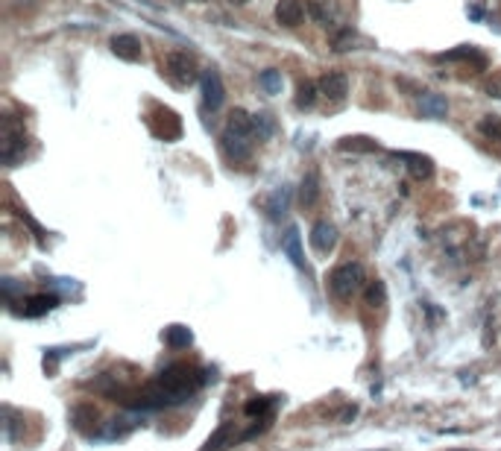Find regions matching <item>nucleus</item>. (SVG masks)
Listing matches in <instances>:
<instances>
[{
	"label": "nucleus",
	"mask_w": 501,
	"mask_h": 451,
	"mask_svg": "<svg viewBox=\"0 0 501 451\" xmlns=\"http://www.w3.org/2000/svg\"><path fill=\"white\" fill-rule=\"evenodd\" d=\"M199 384H203V372L199 370H194V366H188V363H173L171 370H164L159 375V381L138 398V402H129V408L159 410V408H167V405H179V402H185Z\"/></svg>",
	"instance_id": "obj_1"
},
{
	"label": "nucleus",
	"mask_w": 501,
	"mask_h": 451,
	"mask_svg": "<svg viewBox=\"0 0 501 451\" xmlns=\"http://www.w3.org/2000/svg\"><path fill=\"white\" fill-rule=\"evenodd\" d=\"M255 123L253 118L243 112V109H235L229 114L226 121V132H223V153L232 159V161H246L253 156V141H255Z\"/></svg>",
	"instance_id": "obj_2"
},
{
	"label": "nucleus",
	"mask_w": 501,
	"mask_h": 451,
	"mask_svg": "<svg viewBox=\"0 0 501 451\" xmlns=\"http://www.w3.org/2000/svg\"><path fill=\"white\" fill-rule=\"evenodd\" d=\"M363 281H366V273H363V267L358 264V261H346V264H340L338 270L331 273V278H328V288H331V293L338 296V299H352L361 288H363Z\"/></svg>",
	"instance_id": "obj_3"
},
{
	"label": "nucleus",
	"mask_w": 501,
	"mask_h": 451,
	"mask_svg": "<svg viewBox=\"0 0 501 451\" xmlns=\"http://www.w3.org/2000/svg\"><path fill=\"white\" fill-rule=\"evenodd\" d=\"M164 74L176 88H185L196 79V62H194V56L182 53V50H173V53H167Z\"/></svg>",
	"instance_id": "obj_4"
},
{
	"label": "nucleus",
	"mask_w": 501,
	"mask_h": 451,
	"mask_svg": "<svg viewBox=\"0 0 501 451\" xmlns=\"http://www.w3.org/2000/svg\"><path fill=\"white\" fill-rule=\"evenodd\" d=\"M149 129H153L156 138H164V141H179L182 138V121L171 109H159L153 118H149Z\"/></svg>",
	"instance_id": "obj_5"
},
{
	"label": "nucleus",
	"mask_w": 501,
	"mask_h": 451,
	"mask_svg": "<svg viewBox=\"0 0 501 451\" xmlns=\"http://www.w3.org/2000/svg\"><path fill=\"white\" fill-rule=\"evenodd\" d=\"M199 88H203V103L208 112H217L226 100V88H223V79L217 71H206L199 76Z\"/></svg>",
	"instance_id": "obj_6"
},
{
	"label": "nucleus",
	"mask_w": 501,
	"mask_h": 451,
	"mask_svg": "<svg viewBox=\"0 0 501 451\" xmlns=\"http://www.w3.org/2000/svg\"><path fill=\"white\" fill-rule=\"evenodd\" d=\"M340 235H338V226L328 223V220H320L314 229H311V246H314V253H320V255H328L334 246H338Z\"/></svg>",
	"instance_id": "obj_7"
},
{
	"label": "nucleus",
	"mask_w": 501,
	"mask_h": 451,
	"mask_svg": "<svg viewBox=\"0 0 501 451\" xmlns=\"http://www.w3.org/2000/svg\"><path fill=\"white\" fill-rule=\"evenodd\" d=\"M276 21L281 27H299V24L305 21V4H302V0H279Z\"/></svg>",
	"instance_id": "obj_8"
},
{
	"label": "nucleus",
	"mask_w": 501,
	"mask_h": 451,
	"mask_svg": "<svg viewBox=\"0 0 501 451\" xmlns=\"http://www.w3.org/2000/svg\"><path fill=\"white\" fill-rule=\"evenodd\" d=\"M320 91L331 100V103H343L346 94H349V79L346 74H326L320 82Z\"/></svg>",
	"instance_id": "obj_9"
},
{
	"label": "nucleus",
	"mask_w": 501,
	"mask_h": 451,
	"mask_svg": "<svg viewBox=\"0 0 501 451\" xmlns=\"http://www.w3.org/2000/svg\"><path fill=\"white\" fill-rule=\"evenodd\" d=\"M420 112L425 114V118H446L448 114V100L443 94L422 91L420 94Z\"/></svg>",
	"instance_id": "obj_10"
},
{
	"label": "nucleus",
	"mask_w": 501,
	"mask_h": 451,
	"mask_svg": "<svg viewBox=\"0 0 501 451\" xmlns=\"http://www.w3.org/2000/svg\"><path fill=\"white\" fill-rule=\"evenodd\" d=\"M285 255L299 267V270H308V264H305V255H302V241H299V229L296 226H288L285 229Z\"/></svg>",
	"instance_id": "obj_11"
},
{
	"label": "nucleus",
	"mask_w": 501,
	"mask_h": 451,
	"mask_svg": "<svg viewBox=\"0 0 501 451\" xmlns=\"http://www.w3.org/2000/svg\"><path fill=\"white\" fill-rule=\"evenodd\" d=\"M399 156H402L408 173H410L413 179H428V176H434V161H431L428 156H420V153H399Z\"/></svg>",
	"instance_id": "obj_12"
},
{
	"label": "nucleus",
	"mask_w": 501,
	"mask_h": 451,
	"mask_svg": "<svg viewBox=\"0 0 501 451\" xmlns=\"http://www.w3.org/2000/svg\"><path fill=\"white\" fill-rule=\"evenodd\" d=\"M112 53L126 62H135L141 56V41L135 36H114L112 39Z\"/></svg>",
	"instance_id": "obj_13"
},
{
	"label": "nucleus",
	"mask_w": 501,
	"mask_h": 451,
	"mask_svg": "<svg viewBox=\"0 0 501 451\" xmlns=\"http://www.w3.org/2000/svg\"><path fill=\"white\" fill-rule=\"evenodd\" d=\"M59 305V296L53 293H36V296H29V302L24 305V316H41L47 311H53Z\"/></svg>",
	"instance_id": "obj_14"
},
{
	"label": "nucleus",
	"mask_w": 501,
	"mask_h": 451,
	"mask_svg": "<svg viewBox=\"0 0 501 451\" xmlns=\"http://www.w3.org/2000/svg\"><path fill=\"white\" fill-rule=\"evenodd\" d=\"M161 337L171 349H188L194 343V331L188 325H167Z\"/></svg>",
	"instance_id": "obj_15"
},
{
	"label": "nucleus",
	"mask_w": 501,
	"mask_h": 451,
	"mask_svg": "<svg viewBox=\"0 0 501 451\" xmlns=\"http://www.w3.org/2000/svg\"><path fill=\"white\" fill-rule=\"evenodd\" d=\"M338 149H340V153H361V156H366V153H375L378 141L366 138V135H352V138H343L338 144Z\"/></svg>",
	"instance_id": "obj_16"
},
{
	"label": "nucleus",
	"mask_w": 501,
	"mask_h": 451,
	"mask_svg": "<svg viewBox=\"0 0 501 451\" xmlns=\"http://www.w3.org/2000/svg\"><path fill=\"white\" fill-rule=\"evenodd\" d=\"M316 196H320V182H316L314 173H308L302 179V188H299V203H302L305 208H311V206H316Z\"/></svg>",
	"instance_id": "obj_17"
},
{
	"label": "nucleus",
	"mask_w": 501,
	"mask_h": 451,
	"mask_svg": "<svg viewBox=\"0 0 501 451\" xmlns=\"http://www.w3.org/2000/svg\"><path fill=\"white\" fill-rule=\"evenodd\" d=\"M258 86H261L264 94H270V97L279 94V91H281V74L273 71V68H270V71H261V74H258Z\"/></svg>",
	"instance_id": "obj_18"
},
{
	"label": "nucleus",
	"mask_w": 501,
	"mask_h": 451,
	"mask_svg": "<svg viewBox=\"0 0 501 451\" xmlns=\"http://www.w3.org/2000/svg\"><path fill=\"white\" fill-rule=\"evenodd\" d=\"M288 196H290V191H288V188H281V191H276V194H273L270 206H267V214H270L273 220H279V217L288 211Z\"/></svg>",
	"instance_id": "obj_19"
},
{
	"label": "nucleus",
	"mask_w": 501,
	"mask_h": 451,
	"mask_svg": "<svg viewBox=\"0 0 501 451\" xmlns=\"http://www.w3.org/2000/svg\"><path fill=\"white\" fill-rule=\"evenodd\" d=\"M314 97H316V88H314V82H299V91H296V106L299 109H311L314 106Z\"/></svg>",
	"instance_id": "obj_20"
},
{
	"label": "nucleus",
	"mask_w": 501,
	"mask_h": 451,
	"mask_svg": "<svg viewBox=\"0 0 501 451\" xmlns=\"http://www.w3.org/2000/svg\"><path fill=\"white\" fill-rule=\"evenodd\" d=\"M253 123H255V135L261 138V141H267L276 132V121L270 118V114H255L253 118Z\"/></svg>",
	"instance_id": "obj_21"
},
{
	"label": "nucleus",
	"mask_w": 501,
	"mask_h": 451,
	"mask_svg": "<svg viewBox=\"0 0 501 451\" xmlns=\"http://www.w3.org/2000/svg\"><path fill=\"white\" fill-rule=\"evenodd\" d=\"M384 302H387V288H384L381 281H375V285L366 288V305H370V308H381Z\"/></svg>",
	"instance_id": "obj_22"
},
{
	"label": "nucleus",
	"mask_w": 501,
	"mask_h": 451,
	"mask_svg": "<svg viewBox=\"0 0 501 451\" xmlns=\"http://www.w3.org/2000/svg\"><path fill=\"white\" fill-rule=\"evenodd\" d=\"M478 132H481L483 138L501 141V121H498V118H493V114H490V118H483V121L478 123Z\"/></svg>",
	"instance_id": "obj_23"
},
{
	"label": "nucleus",
	"mask_w": 501,
	"mask_h": 451,
	"mask_svg": "<svg viewBox=\"0 0 501 451\" xmlns=\"http://www.w3.org/2000/svg\"><path fill=\"white\" fill-rule=\"evenodd\" d=\"M229 437H232V428H229V425H223V428L217 431L214 437H211V440L203 445V451H223V448L229 445Z\"/></svg>",
	"instance_id": "obj_24"
},
{
	"label": "nucleus",
	"mask_w": 501,
	"mask_h": 451,
	"mask_svg": "<svg viewBox=\"0 0 501 451\" xmlns=\"http://www.w3.org/2000/svg\"><path fill=\"white\" fill-rule=\"evenodd\" d=\"M267 405H270V398H253V402L246 405V413H249V416L264 413V410H267Z\"/></svg>",
	"instance_id": "obj_25"
},
{
	"label": "nucleus",
	"mask_w": 501,
	"mask_h": 451,
	"mask_svg": "<svg viewBox=\"0 0 501 451\" xmlns=\"http://www.w3.org/2000/svg\"><path fill=\"white\" fill-rule=\"evenodd\" d=\"M487 94H493V97H501V79H498V82H490Z\"/></svg>",
	"instance_id": "obj_26"
}]
</instances>
